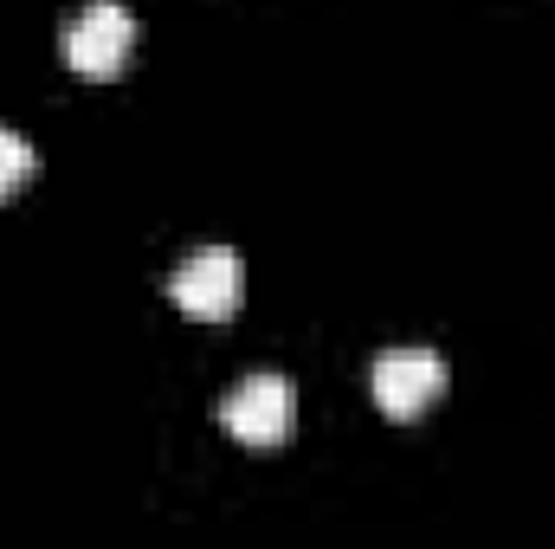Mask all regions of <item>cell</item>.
I'll list each match as a JSON object with an SVG mask.
<instances>
[{
    "instance_id": "cell-1",
    "label": "cell",
    "mask_w": 555,
    "mask_h": 549,
    "mask_svg": "<svg viewBox=\"0 0 555 549\" xmlns=\"http://www.w3.org/2000/svg\"><path fill=\"white\" fill-rule=\"evenodd\" d=\"M168 297L188 310V317H201V323H220V317H233L240 310V297H246V259L233 253V246H194L175 278H168Z\"/></svg>"
},
{
    "instance_id": "cell-2",
    "label": "cell",
    "mask_w": 555,
    "mask_h": 549,
    "mask_svg": "<svg viewBox=\"0 0 555 549\" xmlns=\"http://www.w3.org/2000/svg\"><path fill=\"white\" fill-rule=\"evenodd\" d=\"M130 46H137V13H130L124 0H85V7L59 26L65 65H72V72H91V78L117 72V65L130 59Z\"/></svg>"
},
{
    "instance_id": "cell-3",
    "label": "cell",
    "mask_w": 555,
    "mask_h": 549,
    "mask_svg": "<svg viewBox=\"0 0 555 549\" xmlns=\"http://www.w3.org/2000/svg\"><path fill=\"white\" fill-rule=\"evenodd\" d=\"M369 388H375V408L395 413V420H414L420 408H433L446 395V356L426 349V343H401V349H382L375 369H369Z\"/></svg>"
},
{
    "instance_id": "cell-4",
    "label": "cell",
    "mask_w": 555,
    "mask_h": 549,
    "mask_svg": "<svg viewBox=\"0 0 555 549\" xmlns=\"http://www.w3.org/2000/svg\"><path fill=\"white\" fill-rule=\"evenodd\" d=\"M220 420H227V433L240 446H278L291 433V420H297V388L284 375H272V369L240 375L233 395L220 401Z\"/></svg>"
},
{
    "instance_id": "cell-5",
    "label": "cell",
    "mask_w": 555,
    "mask_h": 549,
    "mask_svg": "<svg viewBox=\"0 0 555 549\" xmlns=\"http://www.w3.org/2000/svg\"><path fill=\"white\" fill-rule=\"evenodd\" d=\"M33 168H39L33 137H20V130H7V124H0V194L26 188V181H33Z\"/></svg>"
}]
</instances>
